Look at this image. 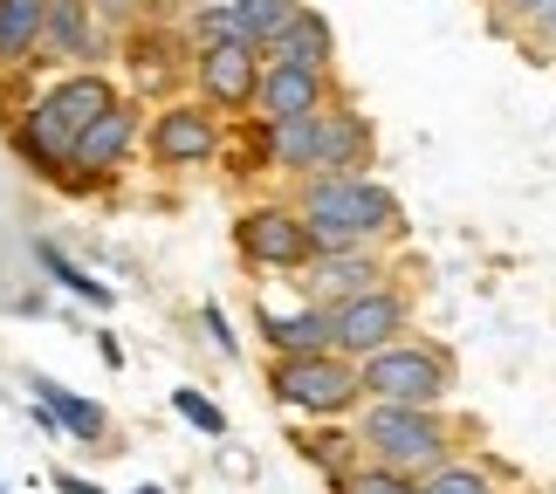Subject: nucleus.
Listing matches in <instances>:
<instances>
[{
	"label": "nucleus",
	"mask_w": 556,
	"mask_h": 494,
	"mask_svg": "<svg viewBox=\"0 0 556 494\" xmlns=\"http://www.w3.org/2000/svg\"><path fill=\"white\" fill-rule=\"evenodd\" d=\"M303 213L316 254H344V248H384L405 233V206L399 192L371 179V172H324V179H303Z\"/></svg>",
	"instance_id": "1"
},
{
	"label": "nucleus",
	"mask_w": 556,
	"mask_h": 494,
	"mask_svg": "<svg viewBox=\"0 0 556 494\" xmlns=\"http://www.w3.org/2000/svg\"><path fill=\"white\" fill-rule=\"evenodd\" d=\"M117 103V83L103 69H76V76H55L28 111L14 117V152L21 165H35L41 179H70V144L90 131V124Z\"/></svg>",
	"instance_id": "2"
},
{
	"label": "nucleus",
	"mask_w": 556,
	"mask_h": 494,
	"mask_svg": "<svg viewBox=\"0 0 556 494\" xmlns=\"http://www.w3.org/2000/svg\"><path fill=\"white\" fill-rule=\"evenodd\" d=\"M357 446H365V460L392 467V474L419 481L433 474V467H446L460 454V433L446 413H426V405H365V413L351 419Z\"/></svg>",
	"instance_id": "3"
},
{
	"label": "nucleus",
	"mask_w": 556,
	"mask_h": 494,
	"mask_svg": "<svg viewBox=\"0 0 556 494\" xmlns=\"http://www.w3.org/2000/svg\"><path fill=\"white\" fill-rule=\"evenodd\" d=\"M454 351H440V343L426 337H399L384 343V351L357 357V392L371 405H426V413H440L446 392H454Z\"/></svg>",
	"instance_id": "4"
},
{
	"label": "nucleus",
	"mask_w": 556,
	"mask_h": 494,
	"mask_svg": "<svg viewBox=\"0 0 556 494\" xmlns=\"http://www.w3.org/2000/svg\"><path fill=\"white\" fill-rule=\"evenodd\" d=\"M268 398L282 405L289 419H309V426H337V419H357V364L337 357V351H316V357H268Z\"/></svg>",
	"instance_id": "5"
},
{
	"label": "nucleus",
	"mask_w": 556,
	"mask_h": 494,
	"mask_svg": "<svg viewBox=\"0 0 556 494\" xmlns=\"http://www.w3.org/2000/svg\"><path fill=\"white\" fill-rule=\"evenodd\" d=\"M405 324H413V295H405V282H378L365 295H351V303L330 309V351L337 357H371L384 351V343H399Z\"/></svg>",
	"instance_id": "6"
},
{
	"label": "nucleus",
	"mask_w": 556,
	"mask_h": 494,
	"mask_svg": "<svg viewBox=\"0 0 556 494\" xmlns=\"http://www.w3.org/2000/svg\"><path fill=\"white\" fill-rule=\"evenodd\" d=\"M138 144H144V111L117 97L111 111L70 144V179H62V192H97L103 179H117V172L138 159Z\"/></svg>",
	"instance_id": "7"
},
{
	"label": "nucleus",
	"mask_w": 556,
	"mask_h": 494,
	"mask_svg": "<svg viewBox=\"0 0 556 494\" xmlns=\"http://www.w3.org/2000/svg\"><path fill=\"white\" fill-rule=\"evenodd\" d=\"M233 248H241V262L248 268H262V275H303L316 262V241H309V227H303V213L295 206H248L241 220H233Z\"/></svg>",
	"instance_id": "8"
},
{
	"label": "nucleus",
	"mask_w": 556,
	"mask_h": 494,
	"mask_svg": "<svg viewBox=\"0 0 556 494\" xmlns=\"http://www.w3.org/2000/svg\"><path fill=\"white\" fill-rule=\"evenodd\" d=\"M220 144H227V131H220V117H213L200 97L165 103V111L144 124V152H152V165H165V172L213 165V159H220Z\"/></svg>",
	"instance_id": "9"
},
{
	"label": "nucleus",
	"mask_w": 556,
	"mask_h": 494,
	"mask_svg": "<svg viewBox=\"0 0 556 494\" xmlns=\"http://www.w3.org/2000/svg\"><path fill=\"white\" fill-rule=\"evenodd\" d=\"M41 55L70 62V69H103L117 55V28L97 0H49V28H41Z\"/></svg>",
	"instance_id": "10"
},
{
	"label": "nucleus",
	"mask_w": 556,
	"mask_h": 494,
	"mask_svg": "<svg viewBox=\"0 0 556 494\" xmlns=\"http://www.w3.org/2000/svg\"><path fill=\"white\" fill-rule=\"evenodd\" d=\"M186 76L200 83V103L213 117L227 111H254V83H262V55L241 49V41H206V49H192Z\"/></svg>",
	"instance_id": "11"
},
{
	"label": "nucleus",
	"mask_w": 556,
	"mask_h": 494,
	"mask_svg": "<svg viewBox=\"0 0 556 494\" xmlns=\"http://www.w3.org/2000/svg\"><path fill=\"white\" fill-rule=\"evenodd\" d=\"M337 103L330 69H295V62H262V83H254V111L262 124H289V117H316Z\"/></svg>",
	"instance_id": "12"
},
{
	"label": "nucleus",
	"mask_w": 556,
	"mask_h": 494,
	"mask_svg": "<svg viewBox=\"0 0 556 494\" xmlns=\"http://www.w3.org/2000/svg\"><path fill=\"white\" fill-rule=\"evenodd\" d=\"M378 282H392L378 262V248H344V254H316V262L303 268V303L316 309H337V303H351V295H365Z\"/></svg>",
	"instance_id": "13"
},
{
	"label": "nucleus",
	"mask_w": 556,
	"mask_h": 494,
	"mask_svg": "<svg viewBox=\"0 0 556 494\" xmlns=\"http://www.w3.org/2000/svg\"><path fill=\"white\" fill-rule=\"evenodd\" d=\"M28 392H35V405L55 419V433H70L76 446H103L111 440V405L103 398H83V392H70V384H55V378H28Z\"/></svg>",
	"instance_id": "14"
},
{
	"label": "nucleus",
	"mask_w": 556,
	"mask_h": 494,
	"mask_svg": "<svg viewBox=\"0 0 556 494\" xmlns=\"http://www.w3.org/2000/svg\"><path fill=\"white\" fill-rule=\"evenodd\" d=\"M324 172H371V117L357 103L337 97L324 111V159H316V179Z\"/></svg>",
	"instance_id": "15"
},
{
	"label": "nucleus",
	"mask_w": 556,
	"mask_h": 494,
	"mask_svg": "<svg viewBox=\"0 0 556 494\" xmlns=\"http://www.w3.org/2000/svg\"><path fill=\"white\" fill-rule=\"evenodd\" d=\"M124 62H131V83H138V90L165 97V90L186 76L192 55H179V35H173V28H144V35L124 41Z\"/></svg>",
	"instance_id": "16"
},
{
	"label": "nucleus",
	"mask_w": 556,
	"mask_h": 494,
	"mask_svg": "<svg viewBox=\"0 0 556 494\" xmlns=\"http://www.w3.org/2000/svg\"><path fill=\"white\" fill-rule=\"evenodd\" d=\"M254 324H262V337H268V357H316V351H330V309H316V303H295L289 316L262 309Z\"/></svg>",
	"instance_id": "17"
},
{
	"label": "nucleus",
	"mask_w": 556,
	"mask_h": 494,
	"mask_svg": "<svg viewBox=\"0 0 556 494\" xmlns=\"http://www.w3.org/2000/svg\"><path fill=\"white\" fill-rule=\"evenodd\" d=\"M262 62H295V69H330L337 62V35H330V21L316 14V8H295V21L282 35L262 49Z\"/></svg>",
	"instance_id": "18"
},
{
	"label": "nucleus",
	"mask_w": 556,
	"mask_h": 494,
	"mask_svg": "<svg viewBox=\"0 0 556 494\" xmlns=\"http://www.w3.org/2000/svg\"><path fill=\"white\" fill-rule=\"evenodd\" d=\"M41 28H49V0H0V69L35 62Z\"/></svg>",
	"instance_id": "19"
},
{
	"label": "nucleus",
	"mask_w": 556,
	"mask_h": 494,
	"mask_svg": "<svg viewBox=\"0 0 556 494\" xmlns=\"http://www.w3.org/2000/svg\"><path fill=\"white\" fill-rule=\"evenodd\" d=\"M295 8H303V0H227V41H241V49L262 55L295 21Z\"/></svg>",
	"instance_id": "20"
},
{
	"label": "nucleus",
	"mask_w": 556,
	"mask_h": 494,
	"mask_svg": "<svg viewBox=\"0 0 556 494\" xmlns=\"http://www.w3.org/2000/svg\"><path fill=\"white\" fill-rule=\"evenodd\" d=\"M502 467L488 454H454L446 467H433V474H419L413 494H502Z\"/></svg>",
	"instance_id": "21"
},
{
	"label": "nucleus",
	"mask_w": 556,
	"mask_h": 494,
	"mask_svg": "<svg viewBox=\"0 0 556 494\" xmlns=\"http://www.w3.org/2000/svg\"><path fill=\"white\" fill-rule=\"evenodd\" d=\"M295 446H303V454L316 460V474H324V481H337V474H351V467L365 460V446H357V433H351V419L337 426V433H330V426H309V433L295 440Z\"/></svg>",
	"instance_id": "22"
},
{
	"label": "nucleus",
	"mask_w": 556,
	"mask_h": 494,
	"mask_svg": "<svg viewBox=\"0 0 556 494\" xmlns=\"http://www.w3.org/2000/svg\"><path fill=\"white\" fill-rule=\"evenodd\" d=\"M35 262L49 268V275H55V289H70L76 303H90V309H111V303H117V295H111V282H97L90 268H76V262H70V254H62L55 241H35Z\"/></svg>",
	"instance_id": "23"
},
{
	"label": "nucleus",
	"mask_w": 556,
	"mask_h": 494,
	"mask_svg": "<svg viewBox=\"0 0 556 494\" xmlns=\"http://www.w3.org/2000/svg\"><path fill=\"white\" fill-rule=\"evenodd\" d=\"M173 405H179V419L192 426V433H206V440H220V433H227V413H220V398H213V392H200V384H179V392H173Z\"/></svg>",
	"instance_id": "24"
},
{
	"label": "nucleus",
	"mask_w": 556,
	"mask_h": 494,
	"mask_svg": "<svg viewBox=\"0 0 556 494\" xmlns=\"http://www.w3.org/2000/svg\"><path fill=\"white\" fill-rule=\"evenodd\" d=\"M330 494H413V481L392 474V467H378V460H357L351 474H337Z\"/></svg>",
	"instance_id": "25"
},
{
	"label": "nucleus",
	"mask_w": 556,
	"mask_h": 494,
	"mask_svg": "<svg viewBox=\"0 0 556 494\" xmlns=\"http://www.w3.org/2000/svg\"><path fill=\"white\" fill-rule=\"evenodd\" d=\"M200 324H206V337H213V351H220V357L241 351V337H233V324L220 316V303H206V309H200Z\"/></svg>",
	"instance_id": "26"
},
{
	"label": "nucleus",
	"mask_w": 556,
	"mask_h": 494,
	"mask_svg": "<svg viewBox=\"0 0 556 494\" xmlns=\"http://www.w3.org/2000/svg\"><path fill=\"white\" fill-rule=\"evenodd\" d=\"M488 8H495V21L502 28H529V21H536L549 0H488Z\"/></svg>",
	"instance_id": "27"
},
{
	"label": "nucleus",
	"mask_w": 556,
	"mask_h": 494,
	"mask_svg": "<svg viewBox=\"0 0 556 494\" xmlns=\"http://www.w3.org/2000/svg\"><path fill=\"white\" fill-rule=\"evenodd\" d=\"M529 41H536V55H556V0H549V8L536 14V21H529V28H522Z\"/></svg>",
	"instance_id": "28"
},
{
	"label": "nucleus",
	"mask_w": 556,
	"mask_h": 494,
	"mask_svg": "<svg viewBox=\"0 0 556 494\" xmlns=\"http://www.w3.org/2000/svg\"><path fill=\"white\" fill-rule=\"evenodd\" d=\"M55 494H111V487H97V481H83V474H70V467H62V474H55Z\"/></svg>",
	"instance_id": "29"
},
{
	"label": "nucleus",
	"mask_w": 556,
	"mask_h": 494,
	"mask_svg": "<svg viewBox=\"0 0 556 494\" xmlns=\"http://www.w3.org/2000/svg\"><path fill=\"white\" fill-rule=\"evenodd\" d=\"M97 351H103V364H111V371H124V343H117L111 330H103V337H97Z\"/></svg>",
	"instance_id": "30"
},
{
	"label": "nucleus",
	"mask_w": 556,
	"mask_h": 494,
	"mask_svg": "<svg viewBox=\"0 0 556 494\" xmlns=\"http://www.w3.org/2000/svg\"><path fill=\"white\" fill-rule=\"evenodd\" d=\"M186 8H227V0H186Z\"/></svg>",
	"instance_id": "31"
},
{
	"label": "nucleus",
	"mask_w": 556,
	"mask_h": 494,
	"mask_svg": "<svg viewBox=\"0 0 556 494\" xmlns=\"http://www.w3.org/2000/svg\"><path fill=\"white\" fill-rule=\"evenodd\" d=\"M131 494H165V487H152V481H144V487H131Z\"/></svg>",
	"instance_id": "32"
},
{
	"label": "nucleus",
	"mask_w": 556,
	"mask_h": 494,
	"mask_svg": "<svg viewBox=\"0 0 556 494\" xmlns=\"http://www.w3.org/2000/svg\"><path fill=\"white\" fill-rule=\"evenodd\" d=\"M0 494H8V487H0Z\"/></svg>",
	"instance_id": "33"
}]
</instances>
